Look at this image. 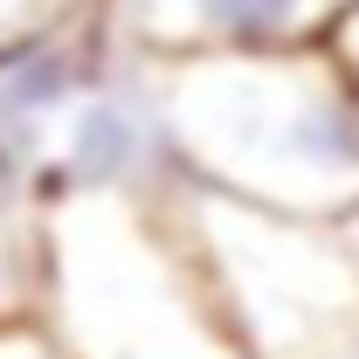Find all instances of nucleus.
Wrapping results in <instances>:
<instances>
[{
    "label": "nucleus",
    "instance_id": "f257e3e1",
    "mask_svg": "<svg viewBox=\"0 0 359 359\" xmlns=\"http://www.w3.org/2000/svg\"><path fill=\"white\" fill-rule=\"evenodd\" d=\"M166 138L215 187H242L269 208L359 201V97L318 62L187 55L166 97Z\"/></svg>",
    "mask_w": 359,
    "mask_h": 359
},
{
    "label": "nucleus",
    "instance_id": "f03ea898",
    "mask_svg": "<svg viewBox=\"0 0 359 359\" xmlns=\"http://www.w3.org/2000/svg\"><path fill=\"white\" fill-rule=\"evenodd\" d=\"M62 359H242L235 325L215 318V283L118 194H83L55 242Z\"/></svg>",
    "mask_w": 359,
    "mask_h": 359
},
{
    "label": "nucleus",
    "instance_id": "7ed1b4c3",
    "mask_svg": "<svg viewBox=\"0 0 359 359\" xmlns=\"http://www.w3.org/2000/svg\"><path fill=\"white\" fill-rule=\"evenodd\" d=\"M353 0H138V28L152 42H173L187 55H256V48H290L339 28Z\"/></svg>",
    "mask_w": 359,
    "mask_h": 359
},
{
    "label": "nucleus",
    "instance_id": "20e7f679",
    "mask_svg": "<svg viewBox=\"0 0 359 359\" xmlns=\"http://www.w3.org/2000/svg\"><path fill=\"white\" fill-rule=\"evenodd\" d=\"M35 228L21 215V180L0 166V311H14L21 304V283L35 276V242H28Z\"/></svg>",
    "mask_w": 359,
    "mask_h": 359
},
{
    "label": "nucleus",
    "instance_id": "39448f33",
    "mask_svg": "<svg viewBox=\"0 0 359 359\" xmlns=\"http://www.w3.org/2000/svg\"><path fill=\"white\" fill-rule=\"evenodd\" d=\"M90 0H0V55H35L55 42Z\"/></svg>",
    "mask_w": 359,
    "mask_h": 359
},
{
    "label": "nucleus",
    "instance_id": "423d86ee",
    "mask_svg": "<svg viewBox=\"0 0 359 359\" xmlns=\"http://www.w3.org/2000/svg\"><path fill=\"white\" fill-rule=\"evenodd\" d=\"M332 35H339V76H346V90L359 97V0L339 14V28H332Z\"/></svg>",
    "mask_w": 359,
    "mask_h": 359
},
{
    "label": "nucleus",
    "instance_id": "0eeeda50",
    "mask_svg": "<svg viewBox=\"0 0 359 359\" xmlns=\"http://www.w3.org/2000/svg\"><path fill=\"white\" fill-rule=\"evenodd\" d=\"M0 359H62V346L28 339V332H7V339H0Z\"/></svg>",
    "mask_w": 359,
    "mask_h": 359
}]
</instances>
